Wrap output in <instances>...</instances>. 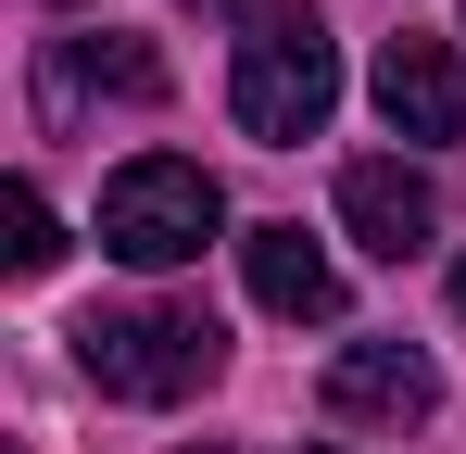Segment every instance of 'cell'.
<instances>
[{
    "mask_svg": "<svg viewBox=\"0 0 466 454\" xmlns=\"http://www.w3.org/2000/svg\"><path fill=\"white\" fill-rule=\"evenodd\" d=\"M228 114H239V139H265V151H303L315 127L340 114V38L315 26L303 0H265V13L239 26Z\"/></svg>",
    "mask_w": 466,
    "mask_h": 454,
    "instance_id": "6da1fadb",
    "label": "cell"
},
{
    "mask_svg": "<svg viewBox=\"0 0 466 454\" xmlns=\"http://www.w3.org/2000/svg\"><path fill=\"white\" fill-rule=\"evenodd\" d=\"M228 227V190L189 164V151H139V164H114L101 177V253L114 265H139V278H164V265H202V240Z\"/></svg>",
    "mask_w": 466,
    "mask_h": 454,
    "instance_id": "7a4b0ae2",
    "label": "cell"
},
{
    "mask_svg": "<svg viewBox=\"0 0 466 454\" xmlns=\"http://www.w3.org/2000/svg\"><path fill=\"white\" fill-rule=\"evenodd\" d=\"M76 366L114 404H189L202 378L228 366V328L202 303H127V315H88L76 328Z\"/></svg>",
    "mask_w": 466,
    "mask_h": 454,
    "instance_id": "3957f363",
    "label": "cell"
},
{
    "mask_svg": "<svg viewBox=\"0 0 466 454\" xmlns=\"http://www.w3.org/2000/svg\"><path fill=\"white\" fill-rule=\"evenodd\" d=\"M315 404L340 417V429H416L429 404H441V366L416 354V341H353V354H328V378H315Z\"/></svg>",
    "mask_w": 466,
    "mask_h": 454,
    "instance_id": "277c9868",
    "label": "cell"
},
{
    "mask_svg": "<svg viewBox=\"0 0 466 454\" xmlns=\"http://www.w3.org/2000/svg\"><path fill=\"white\" fill-rule=\"evenodd\" d=\"M340 227L379 253V265H416L429 240H441V190L416 177V164H390V151H366V164H340Z\"/></svg>",
    "mask_w": 466,
    "mask_h": 454,
    "instance_id": "5b68a950",
    "label": "cell"
},
{
    "mask_svg": "<svg viewBox=\"0 0 466 454\" xmlns=\"http://www.w3.org/2000/svg\"><path fill=\"white\" fill-rule=\"evenodd\" d=\"M379 114L390 139H466V51L454 38H379Z\"/></svg>",
    "mask_w": 466,
    "mask_h": 454,
    "instance_id": "8992f818",
    "label": "cell"
},
{
    "mask_svg": "<svg viewBox=\"0 0 466 454\" xmlns=\"http://www.w3.org/2000/svg\"><path fill=\"white\" fill-rule=\"evenodd\" d=\"M88 88H114V101H164V51H139V38H51V64H38V114L64 127Z\"/></svg>",
    "mask_w": 466,
    "mask_h": 454,
    "instance_id": "52a82bcc",
    "label": "cell"
},
{
    "mask_svg": "<svg viewBox=\"0 0 466 454\" xmlns=\"http://www.w3.org/2000/svg\"><path fill=\"white\" fill-rule=\"evenodd\" d=\"M239 265H252V303H265V315H290V328H328V315H340V265H328L290 215L252 227V240H239Z\"/></svg>",
    "mask_w": 466,
    "mask_h": 454,
    "instance_id": "ba28073f",
    "label": "cell"
},
{
    "mask_svg": "<svg viewBox=\"0 0 466 454\" xmlns=\"http://www.w3.org/2000/svg\"><path fill=\"white\" fill-rule=\"evenodd\" d=\"M0 253H13V278H51V265H64V215L38 202V177H13V240H0Z\"/></svg>",
    "mask_w": 466,
    "mask_h": 454,
    "instance_id": "9c48e42d",
    "label": "cell"
},
{
    "mask_svg": "<svg viewBox=\"0 0 466 454\" xmlns=\"http://www.w3.org/2000/svg\"><path fill=\"white\" fill-rule=\"evenodd\" d=\"M454 315H466V265H454Z\"/></svg>",
    "mask_w": 466,
    "mask_h": 454,
    "instance_id": "30bf717a",
    "label": "cell"
},
{
    "mask_svg": "<svg viewBox=\"0 0 466 454\" xmlns=\"http://www.w3.org/2000/svg\"><path fill=\"white\" fill-rule=\"evenodd\" d=\"M64 13H76V0H64Z\"/></svg>",
    "mask_w": 466,
    "mask_h": 454,
    "instance_id": "8fae6325",
    "label": "cell"
},
{
    "mask_svg": "<svg viewBox=\"0 0 466 454\" xmlns=\"http://www.w3.org/2000/svg\"><path fill=\"white\" fill-rule=\"evenodd\" d=\"M202 454H215V442H202Z\"/></svg>",
    "mask_w": 466,
    "mask_h": 454,
    "instance_id": "7c38bea8",
    "label": "cell"
}]
</instances>
